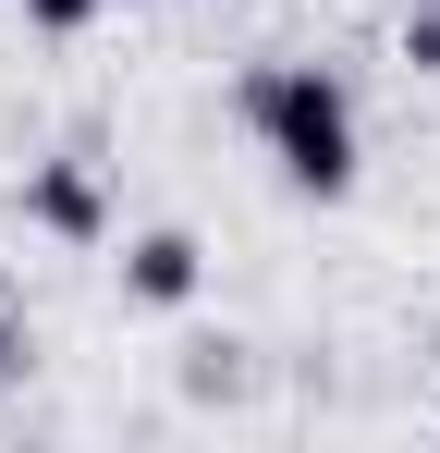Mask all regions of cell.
Listing matches in <instances>:
<instances>
[{
	"instance_id": "5b68a950",
	"label": "cell",
	"mask_w": 440,
	"mask_h": 453,
	"mask_svg": "<svg viewBox=\"0 0 440 453\" xmlns=\"http://www.w3.org/2000/svg\"><path fill=\"white\" fill-rule=\"evenodd\" d=\"M404 62H416V74H440V12H429V25H404Z\"/></svg>"
},
{
	"instance_id": "277c9868",
	"label": "cell",
	"mask_w": 440,
	"mask_h": 453,
	"mask_svg": "<svg viewBox=\"0 0 440 453\" xmlns=\"http://www.w3.org/2000/svg\"><path fill=\"white\" fill-rule=\"evenodd\" d=\"M86 12H98V0H25V25H37V37H73Z\"/></svg>"
},
{
	"instance_id": "6da1fadb",
	"label": "cell",
	"mask_w": 440,
	"mask_h": 453,
	"mask_svg": "<svg viewBox=\"0 0 440 453\" xmlns=\"http://www.w3.org/2000/svg\"><path fill=\"white\" fill-rule=\"evenodd\" d=\"M245 123H257V148L282 159L293 196H343L355 184V98H343V74L269 62V74H245Z\"/></svg>"
},
{
	"instance_id": "3957f363",
	"label": "cell",
	"mask_w": 440,
	"mask_h": 453,
	"mask_svg": "<svg viewBox=\"0 0 440 453\" xmlns=\"http://www.w3.org/2000/svg\"><path fill=\"white\" fill-rule=\"evenodd\" d=\"M25 221L62 233V245H98V233H110V196H98V172H86V159H49V172L25 184Z\"/></svg>"
},
{
	"instance_id": "8992f818",
	"label": "cell",
	"mask_w": 440,
	"mask_h": 453,
	"mask_svg": "<svg viewBox=\"0 0 440 453\" xmlns=\"http://www.w3.org/2000/svg\"><path fill=\"white\" fill-rule=\"evenodd\" d=\"M0 368H25V343H12V319H0Z\"/></svg>"
},
{
	"instance_id": "7a4b0ae2",
	"label": "cell",
	"mask_w": 440,
	"mask_h": 453,
	"mask_svg": "<svg viewBox=\"0 0 440 453\" xmlns=\"http://www.w3.org/2000/svg\"><path fill=\"white\" fill-rule=\"evenodd\" d=\"M196 282H209V257H196V233H135V245H123V295L135 306H159V319H171V306H196Z\"/></svg>"
}]
</instances>
